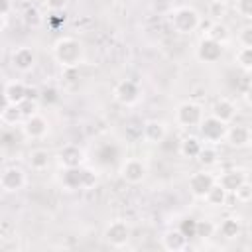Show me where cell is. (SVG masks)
<instances>
[{
  "label": "cell",
  "mask_w": 252,
  "mask_h": 252,
  "mask_svg": "<svg viewBox=\"0 0 252 252\" xmlns=\"http://www.w3.org/2000/svg\"><path fill=\"white\" fill-rule=\"evenodd\" d=\"M51 53H53V59L63 67V69H73V67H79L83 63V57H85V49H83V43L73 37V35H63L59 37L53 47H51Z\"/></svg>",
  "instance_id": "obj_1"
},
{
  "label": "cell",
  "mask_w": 252,
  "mask_h": 252,
  "mask_svg": "<svg viewBox=\"0 0 252 252\" xmlns=\"http://www.w3.org/2000/svg\"><path fill=\"white\" fill-rule=\"evenodd\" d=\"M169 20V26L173 28V32L181 33V35H191L193 32L199 30V24H201V16L195 8L191 6H177L169 12L167 16Z\"/></svg>",
  "instance_id": "obj_2"
},
{
  "label": "cell",
  "mask_w": 252,
  "mask_h": 252,
  "mask_svg": "<svg viewBox=\"0 0 252 252\" xmlns=\"http://www.w3.org/2000/svg\"><path fill=\"white\" fill-rule=\"evenodd\" d=\"M226 130H228V124L215 118L213 114L205 116L199 124V138L205 142V144H220L222 140H226Z\"/></svg>",
  "instance_id": "obj_3"
},
{
  "label": "cell",
  "mask_w": 252,
  "mask_h": 252,
  "mask_svg": "<svg viewBox=\"0 0 252 252\" xmlns=\"http://www.w3.org/2000/svg\"><path fill=\"white\" fill-rule=\"evenodd\" d=\"M203 118H205V112L199 102L185 100V102L177 104V108H175V122L181 128H193V126L199 128Z\"/></svg>",
  "instance_id": "obj_4"
},
{
  "label": "cell",
  "mask_w": 252,
  "mask_h": 252,
  "mask_svg": "<svg viewBox=\"0 0 252 252\" xmlns=\"http://www.w3.org/2000/svg\"><path fill=\"white\" fill-rule=\"evenodd\" d=\"M102 236H104V240H106L110 246L122 248V246L128 244V240H130V236H132V228H130V224H128L126 220L116 219V220H112V222L106 224Z\"/></svg>",
  "instance_id": "obj_5"
},
{
  "label": "cell",
  "mask_w": 252,
  "mask_h": 252,
  "mask_svg": "<svg viewBox=\"0 0 252 252\" xmlns=\"http://www.w3.org/2000/svg\"><path fill=\"white\" fill-rule=\"evenodd\" d=\"M26 183H28V177L22 167L10 165V167H4L0 173V187L4 193H18L26 187Z\"/></svg>",
  "instance_id": "obj_6"
},
{
  "label": "cell",
  "mask_w": 252,
  "mask_h": 252,
  "mask_svg": "<svg viewBox=\"0 0 252 252\" xmlns=\"http://www.w3.org/2000/svg\"><path fill=\"white\" fill-rule=\"evenodd\" d=\"M112 96H114V100H116L118 104H122V106H132V104H136L138 98H140V87H138L136 81L124 79V81H120V83L114 87Z\"/></svg>",
  "instance_id": "obj_7"
},
{
  "label": "cell",
  "mask_w": 252,
  "mask_h": 252,
  "mask_svg": "<svg viewBox=\"0 0 252 252\" xmlns=\"http://www.w3.org/2000/svg\"><path fill=\"white\" fill-rule=\"evenodd\" d=\"M22 132L28 140H41L49 134V122L45 116H41L39 112L37 114H32L28 118H24L22 122Z\"/></svg>",
  "instance_id": "obj_8"
},
{
  "label": "cell",
  "mask_w": 252,
  "mask_h": 252,
  "mask_svg": "<svg viewBox=\"0 0 252 252\" xmlns=\"http://www.w3.org/2000/svg\"><path fill=\"white\" fill-rule=\"evenodd\" d=\"M10 61H12V67H14L16 71H20V73H30V71L35 67V63H37V55H35V51H33L30 45H20V47H16V49L12 51Z\"/></svg>",
  "instance_id": "obj_9"
},
{
  "label": "cell",
  "mask_w": 252,
  "mask_h": 252,
  "mask_svg": "<svg viewBox=\"0 0 252 252\" xmlns=\"http://www.w3.org/2000/svg\"><path fill=\"white\" fill-rule=\"evenodd\" d=\"M146 173H148V167H146V163H144L142 159H138V158H128V159L122 163V167H120V177H122L126 183H130V185L142 183V181L146 179Z\"/></svg>",
  "instance_id": "obj_10"
},
{
  "label": "cell",
  "mask_w": 252,
  "mask_h": 252,
  "mask_svg": "<svg viewBox=\"0 0 252 252\" xmlns=\"http://www.w3.org/2000/svg\"><path fill=\"white\" fill-rule=\"evenodd\" d=\"M222 43L211 39V37H203L199 43H197V59L201 63H217L220 57H222Z\"/></svg>",
  "instance_id": "obj_11"
},
{
  "label": "cell",
  "mask_w": 252,
  "mask_h": 252,
  "mask_svg": "<svg viewBox=\"0 0 252 252\" xmlns=\"http://www.w3.org/2000/svg\"><path fill=\"white\" fill-rule=\"evenodd\" d=\"M217 183L215 175L209 173V171H195L189 175V191L193 197L197 199H205L207 191Z\"/></svg>",
  "instance_id": "obj_12"
},
{
  "label": "cell",
  "mask_w": 252,
  "mask_h": 252,
  "mask_svg": "<svg viewBox=\"0 0 252 252\" xmlns=\"http://www.w3.org/2000/svg\"><path fill=\"white\" fill-rule=\"evenodd\" d=\"M250 140H252V134H250V128L244 126V124H228V130H226V144L230 148H246L250 146Z\"/></svg>",
  "instance_id": "obj_13"
},
{
  "label": "cell",
  "mask_w": 252,
  "mask_h": 252,
  "mask_svg": "<svg viewBox=\"0 0 252 252\" xmlns=\"http://www.w3.org/2000/svg\"><path fill=\"white\" fill-rule=\"evenodd\" d=\"M83 159H85V154L77 144H65L57 152V161L63 167H81Z\"/></svg>",
  "instance_id": "obj_14"
},
{
  "label": "cell",
  "mask_w": 252,
  "mask_h": 252,
  "mask_svg": "<svg viewBox=\"0 0 252 252\" xmlns=\"http://www.w3.org/2000/svg\"><path fill=\"white\" fill-rule=\"evenodd\" d=\"M142 136L148 144H161L167 136V126L161 120H148L142 126Z\"/></svg>",
  "instance_id": "obj_15"
},
{
  "label": "cell",
  "mask_w": 252,
  "mask_h": 252,
  "mask_svg": "<svg viewBox=\"0 0 252 252\" xmlns=\"http://www.w3.org/2000/svg\"><path fill=\"white\" fill-rule=\"evenodd\" d=\"M211 114H213L215 118H219V120L230 124V122L234 120V116H236V104H234L230 98L220 96V98H217V100L213 102V106H211Z\"/></svg>",
  "instance_id": "obj_16"
},
{
  "label": "cell",
  "mask_w": 252,
  "mask_h": 252,
  "mask_svg": "<svg viewBox=\"0 0 252 252\" xmlns=\"http://www.w3.org/2000/svg\"><path fill=\"white\" fill-rule=\"evenodd\" d=\"M26 91H28V87L22 81H16V79L6 81L4 83V91H2L4 102H8V104H20L26 98Z\"/></svg>",
  "instance_id": "obj_17"
},
{
  "label": "cell",
  "mask_w": 252,
  "mask_h": 252,
  "mask_svg": "<svg viewBox=\"0 0 252 252\" xmlns=\"http://www.w3.org/2000/svg\"><path fill=\"white\" fill-rule=\"evenodd\" d=\"M228 193H234L244 181H248L246 179V173L242 171V169H238V167H234V169H226V171H222L220 175H219V179H217Z\"/></svg>",
  "instance_id": "obj_18"
},
{
  "label": "cell",
  "mask_w": 252,
  "mask_h": 252,
  "mask_svg": "<svg viewBox=\"0 0 252 252\" xmlns=\"http://www.w3.org/2000/svg\"><path fill=\"white\" fill-rule=\"evenodd\" d=\"M161 246L167 250V252H179L187 246V236L179 230V228H173V230H167L163 236H161Z\"/></svg>",
  "instance_id": "obj_19"
},
{
  "label": "cell",
  "mask_w": 252,
  "mask_h": 252,
  "mask_svg": "<svg viewBox=\"0 0 252 252\" xmlns=\"http://www.w3.org/2000/svg\"><path fill=\"white\" fill-rule=\"evenodd\" d=\"M83 181H85V169L83 167H63L61 183L65 189H69V191L83 189Z\"/></svg>",
  "instance_id": "obj_20"
},
{
  "label": "cell",
  "mask_w": 252,
  "mask_h": 252,
  "mask_svg": "<svg viewBox=\"0 0 252 252\" xmlns=\"http://www.w3.org/2000/svg\"><path fill=\"white\" fill-rule=\"evenodd\" d=\"M201 150H203V140L197 136H187L179 142V154L185 159H197Z\"/></svg>",
  "instance_id": "obj_21"
},
{
  "label": "cell",
  "mask_w": 252,
  "mask_h": 252,
  "mask_svg": "<svg viewBox=\"0 0 252 252\" xmlns=\"http://www.w3.org/2000/svg\"><path fill=\"white\" fill-rule=\"evenodd\" d=\"M217 230H219V234H220L222 238L234 240V238H238L240 232H242V222H240V219H236V217H226V219L220 220V224L217 226Z\"/></svg>",
  "instance_id": "obj_22"
},
{
  "label": "cell",
  "mask_w": 252,
  "mask_h": 252,
  "mask_svg": "<svg viewBox=\"0 0 252 252\" xmlns=\"http://www.w3.org/2000/svg\"><path fill=\"white\" fill-rule=\"evenodd\" d=\"M49 159H51V156H49V152L43 150V148H35V150H32L30 156H28V163H30V167H32L33 171H43V169H47V167H49Z\"/></svg>",
  "instance_id": "obj_23"
},
{
  "label": "cell",
  "mask_w": 252,
  "mask_h": 252,
  "mask_svg": "<svg viewBox=\"0 0 252 252\" xmlns=\"http://www.w3.org/2000/svg\"><path fill=\"white\" fill-rule=\"evenodd\" d=\"M226 199H228V191L217 181L209 191H207V195H205V201H207V205H211V207H224L226 205Z\"/></svg>",
  "instance_id": "obj_24"
},
{
  "label": "cell",
  "mask_w": 252,
  "mask_h": 252,
  "mask_svg": "<svg viewBox=\"0 0 252 252\" xmlns=\"http://www.w3.org/2000/svg\"><path fill=\"white\" fill-rule=\"evenodd\" d=\"M0 118H2V122L8 124V126H16V124L24 122V114H22L20 106H18V104H8V102H4V108H2Z\"/></svg>",
  "instance_id": "obj_25"
},
{
  "label": "cell",
  "mask_w": 252,
  "mask_h": 252,
  "mask_svg": "<svg viewBox=\"0 0 252 252\" xmlns=\"http://www.w3.org/2000/svg\"><path fill=\"white\" fill-rule=\"evenodd\" d=\"M207 37H211V39H215V41L224 45L228 41V37H230V32L222 22H213L209 26V30H207Z\"/></svg>",
  "instance_id": "obj_26"
},
{
  "label": "cell",
  "mask_w": 252,
  "mask_h": 252,
  "mask_svg": "<svg viewBox=\"0 0 252 252\" xmlns=\"http://www.w3.org/2000/svg\"><path fill=\"white\" fill-rule=\"evenodd\" d=\"M197 159H199L205 167H211V165H215V163L219 161V152H217V148H215L213 144H205Z\"/></svg>",
  "instance_id": "obj_27"
},
{
  "label": "cell",
  "mask_w": 252,
  "mask_h": 252,
  "mask_svg": "<svg viewBox=\"0 0 252 252\" xmlns=\"http://www.w3.org/2000/svg\"><path fill=\"white\" fill-rule=\"evenodd\" d=\"M234 61H236V65L242 69V71H250L252 69V47H238V51H236V55H234Z\"/></svg>",
  "instance_id": "obj_28"
},
{
  "label": "cell",
  "mask_w": 252,
  "mask_h": 252,
  "mask_svg": "<svg viewBox=\"0 0 252 252\" xmlns=\"http://www.w3.org/2000/svg\"><path fill=\"white\" fill-rule=\"evenodd\" d=\"M226 16V4L222 0H211L209 4V18L213 22H220Z\"/></svg>",
  "instance_id": "obj_29"
},
{
  "label": "cell",
  "mask_w": 252,
  "mask_h": 252,
  "mask_svg": "<svg viewBox=\"0 0 252 252\" xmlns=\"http://www.w3.org/2000/svg\"><path fill=\"white\" fill-rule=\"evenodd\" d=\"M197 222H199L197 219H193V217H185V219L179 222L177 228H179V230L187 236V240H189V238H195V236H197Z\"/></svg>",
  "instance_id": "obj_30"
},
{
  "label": "cell",
  "mask_w": 252,
  "mask_h": 252,
  "mask_svg": "<svg viewBox=\"0 0 252 252\" xmlns=\"http://www.w3.org/2000/svg\"><path fill=\"white\" fill-rule=\"evenodd\" d=\"M215 230H217V224L213 220H199L197 222V236L203 238V240L211 238L215 234Z\"/></svg>",
  "instance_id": "obj_31"
},
{
  "label": "cell",
  "mask_w": 252,
  "mask_h": 252,
  "mask_svg": "<svg viewBox=\"0 0 252 252\" xmlns=\"http://www.w3.org/2000/svg\"><path fill=\"white\" fill-rule=\"evenodd\" d=\"M232 195H234V199H236L238 203H248V201H252V183H250V181H244Z\"/></svg>",
  "instance_id": "obj_32"
},
{
  "label": "cell",
  "mask_w": 252,
  "mask_h": 252,
  "mask_svg": "<svg viewBox=\"0 0 252 252\" xmlns=\"http://www.w3.org/2000/svg\"><path fill=\"white\" fill-rule=\"evenodd\" d=\"M14 10V4L12 0H0V20H2V32L8 28V20H10V14Z\"/></svg>",
  "instance_id": "obj_33"
},
{
  "label": "cell",
  "mask_w": 252,
  "mask_h": 252,
  "mask_svg": "<svg viewBox=\"0 0 252 252\" xmlns=\"http://www.w3.org/2000/svg\"><path fill=\"white\" fill-rule=\"evenodd\" d=\"M234 10L238 16L252 20V0H234Z\"/></svg>",
  "instance_id": "obj_34"
},
{
  "label": "cell",
  "mask_w": 252,
  "mask_h": 252,
  "mask_svg": "<svg viewBox=\"0 0 252 252\" xmlns=\"http://www.w3.org/2000/svg\"><path fill=\"white\" fill-rule=\"evenodd\" d=\"M18 106H20V110H22L24 118H28V116H32V114H37V100L24 98V100H22Z\"/></svg>",
  "instance_id": "obj_35"
},
{
  "label": "cell",
  "mask_w": 252,
  "mask_h": 252,
  "mask_svg": "<svg viewBox=\"0 0 252 252\" xmlns=\"http://www.w3.org/2000/svg\"><path fill=\"white\" fill-rule=\"evenodd\" d=\"M238 43L242 47H252V26H246L238 32Z\"/></svg>",
  "instance_id": "obj_36"
},
{
  "label": "cell",
  "mask_w": 252,
  "mask_h": 252,
  "mask_svg": "<svg viewBox=\"0 0 252 252\" xmlns=\"http://www.w3.org/2000/svg\"><path fill=\"white\" fill-rule=\"evenodd\" d=\"M24 20L28 22V24H32V26H37L39 22H41V16H39V12H37V8H26V12H24Z\"/></svg>",
  "instance_id": "obj_37"
},
{
  "label": "cell",
  "mask_w": 252,
  "mask_h": 252,
  "mask_svg": "<svg viewBox=\"0 0 252 252\" xmlns=\"http://www.w3.org/2000/svg\"><path fill=\"white\" fill-rule=\"evenodd\" d=\"M67 2H69V0H43L45 8H47L49 12H63L65 6H67Z\"/></svg>",
  "instance_id": "obj_38"
},
{
  "label": "cell",
  "mask_w": 252,
  "mask_h": 252,
  "mask_svg": "<svg viewBox=\"0 0 252 252\" xmlns=\"http://www.w3.org/2000/svg\"><path fill=\"white\" fill-rule=\"evenodd\" d=\"M41 96H43V100L45 102H55L57 98H59V94H57V89H53V87H49V89H43L41 91Z\"/></svg>",
  "instance_id": "obj_39"
},
{
  "label": "cell",
  "mask_w": 252,
  "mask_h": 252,
  "mask_svg": "<svg viewBox=\"0 0 252 252\" xmlns=\"http://www.w3.org/2000/svg\"><path fill=\"white\" fill-rule=\"evenodd\" d=\"M96 183V173H93L91 169H85V181H83V189H91Z\"/></svg>",
  "instance_id": "obj_40"
},
{
  "label": "cell",
  "mask_w": 252,
  "mask_h": 252,
  "mask_svg": "<svg viewBox=\"0 0 252 252\" xmlns=\"http://www.w3.org/2000/svg\"><path fill=\"white\" fill-rule=\"evenodd\" d=\"M41 96V91H37L35 87H28L26 91V98H32V100H37Z\"/></svg>",
  "instance_id": "obj_41"
},
{
  "label": "cell",
  "mask_w": 252,
  "mask_h": 252,
  "mask_svg": "<svg viewBox=\"0 0 252 252\" xmlns=\"http://www.w3.org/2000/svg\"><path fill=\"white\" fill-rule=\"evenodd\" d=\"M244 100H246V104H250L252 106V83L248 85V89L244 91Z\"/></svg>",
  "instance_id": "obj_42"
},
{
  "label": "cell",
  "mask_w": 252,
  "mask_h": 252,
  "mask_svg": "<svg viewBox=\"0 0 252 252\" xmlns=\"http://www.w3.org/2000/svg\"><path fill=\"white\" fill-rule=\"evenodd\" d=\"M248 77H250V83H252V69L248 71Z\"/></svg>",
  "instance_id": "obj_43"
},
{
  "label": "cell",
  "mask_w": 252,
  "mask_h": 252,
  "mask_svg": "<svg viewBox=\"0 0 252 252\" xmlns=\"http://www.w3.org/2000/svg\"><path fill=\"white\" fill-rule=\"evenodd\" d=\"M250 148H252V140H250Z\"/></svg>",
  "instance_id": "obj_44"
}]
</instances>
